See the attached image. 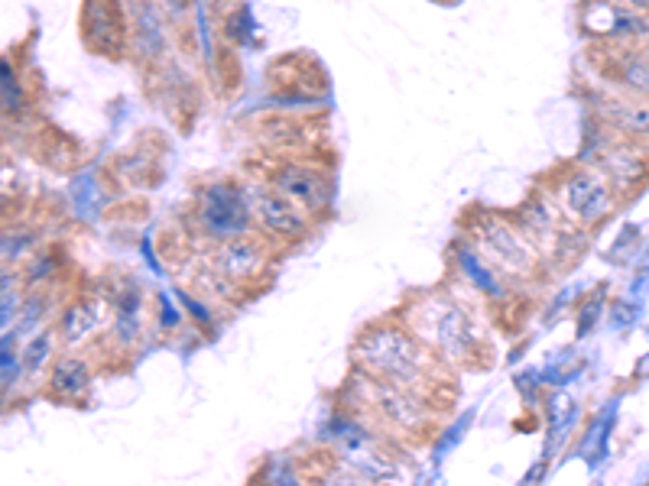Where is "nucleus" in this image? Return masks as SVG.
Instances as JSON below:
<instances>
[{"mask_svg":"<svg viewBox=\"0 0 649 486\" xmlns=\"http://www.w3.org/2000/svg\"><path fill=\"white\" fill-rule=\"evenodd\" d=\"M357 357L380 380L413 389L426 376V354L409 334L396 328H370L357 341Z\"/></svg>","mask_w":649,"mask_h":486,"instance_id":"1","label":"nucleus"},{"mask_svg":"<svg viewBox=\"0 0 649 486\" xmlns=\"http://www.w3.org/2000/svg\"><path fill=\"white\" fill-rule=\"evenodd\" d=\"M331 438L338 444V454L341 461L348 464V470L354 474H361L364 480L370 483H393L400 477V464L393 461V457L380 448L374 441V435H367L364 428H357L348 418H338V422H331Z\"/></svg>","mask_w":649,"mask_h":486,"instance_id":"2","label":"nucleus"},{"mask_svg":"<svg viewBox=\"0 0 649 486\" xmlns=\"http://www.w3.org/2000/svg\"><path fill=\"white\" fill-rule=\"evenodd\" d=\"M250 218V198L247 192L234 185H211L202 192V205H198V221L211 237H241L247 234Z\"/></svg>","mask_w":649,"mask_h":486,"instance_id":"3","label":"nucleus"},{"mask_svg":"<svg viewBox=\"0 0 649 486\" xmlns=\"http://www.w3.org/2000/svg\"><path fill=\"white\" fill-rule=\"evenodd\" d=\"M562 201L568 214L581 224H598L614 208V185L604 172H578L565 182Z\"/></svg>","mask_w":649,"mask_h":486,"instance_id":"4","label":"nucleus"},{"mask_svg":"<svg viewBox=\"0 0 649 486\" xmlns=\"http://www.w3.org/2000/svg\"><path fill=\"white\" fill-rule=\"evenodd\" d=\"M481 247L484 253L500 266V273H513V276H526L529 269H533L536 256H533V247L516 237L513 227H507L497 218H487L481 221Z\"/></svg>","mask_w":649,"mask_h":486,"instance_id":"5","label":"nucleus"},{"mask_svg":"<svg viewBox=\"0 0 649 486\" xmlns=\"http://www.w3.org/2000/svg\"><path fill=\"white\" fill-rule=\"evenodd\" d=\"M367 399L396 428H419L426 422V405L419 402V396L409 386L377 376V380H367Z\"/></svg>","mask_w":649,"mask_h":486,"instance_id":"6","label":"nucleus"},{"mask_svg":"<svg viewBox=\"0 0 649 486\" xmlns=\"http://www.w3.org/2000/svg\"><path fill=\"white\" fill-rule=\"evenodd\" d=\"M250 198V211L254 218L267 227V231L280 234V237H299L306 231V214L296 205L293 198H286L283 192H270V188H254L247 192Z\"/></svg>","mask_w":649,"mask_h":486,"instance_id":"7","label":"nucleus"},{"mask_svg":"<svg viewBox=\"0 0 649 486\" xmlns=\"http://www.w3.org/2000/svg\"><path fill=\"white\" fill-rule=\"evenodd\" d=\"M435 344H439V350L448 360H455V363L468 360L474 354V347H478L474 321L455 305L442 308L439 318H435Z\"/></svg>","mask_w":649,"mask_h":486,"instance_id":"8","label":"nucleus"},{"mask_svg":"<svg viewBox=\"0 0 649 486\" xmlns=\"http://www.w3.org/2000/svg\"><path fill=\"white\" fill-rule=\"evenodd\" d=\"M276 192H283L286 198H293L302 208H322L328 201V182L322 172H315L309 166H283L273 175Z\"/></svg>","mask_w":649,"mask_h":486,"instance_id":"9","label":"nucleus"},{"mask_svg":"<svg viewBox=\"0 0 649 486\" xmlns=\"http://www.w3.org/2000/svg\"><path fill=\"white\" fill-rule=\"evenodd\" d=\"M211 266H215V273L224 279H247L263 266V247L257 240L231 237L228 243H221V247L215 250Z\"/></svg>","mask_w":649,"mask_h":486,"instance_id":"10","label":"nucleus"},{"mask_svg":"<svg viewBox=\"0 0 649 486\" xmlns=\"http://www.w3.org/2000/svg\"><path fill=\"white\" fill-rule=\"evenodd\" d=\"M601 172L607 175V182H611L614 188H630V185L643 182L646 162L637 153V146H614V150L604 153Z\"/></svg>","mask_w":649,"mask_h":486,"instance_id":"11","label":"nucleus"},{"mask_svg":"<svg viewBox=\"0 0 649 486\" xmlns=\"http://www.w3.org/2000/svg\"><path fill=\"white\" fill-rule=\"evenodd\" d=\"M98 324H101V302L98 299H85V302H78L72 305L69 312L62 315V341L75 347V344H82L85 337H91L98 331Z\"/></svg>","mask_w":649,"mask_h":486,"instance_id":"12","label":"nucleus"},{"mask_svg":"<svg viewBox=\"0 0 649 486\" xmlns=\"http://www.w3.org/2000/svg\"><path fill=\"white\" fill-rule=\"evenodd\" d=\"M134 23H137V43L140 52L147 59H156L166 49V33H163V17L150 0H140L134 10Z\"/></svg>","mask_w":649,"mask_h":486,"instance_id":"13","label":"nucleus"},{"mask_svg":"<svg viewBox=\"0 0 649 486\" xmlns=\"http://www.w3.org/2000/svg\"><path fill=\"white\" fill-rule=\"evenodd\" d=\"M91 383V370H88V363L85 360H78V357H65L59 360L56 367H52V393H56L59 399H78V396H85V389Z\"/></svg>","mask_w":649,"mask_h":486,"instance_id":"14","label":"nucleus"},{"mask_svg":"<svg viewBox=\"0 0 649 486\" xmlns=\"http://www.w3.org/2000/svg\"><path fill=\"white\" fill-rule=\"evenodd\" d=\"M617 81L633 94V98L649 101V52H637V49L620 52Z\"/></svg>","mask_w":649,"mask_h":486,"instance_id":"15","label":"nucleus"},{"mask_svg":"<svg viewBox=\"0 0 649 486\" xmlns=\"http://www.w3.org/2000/svg\"><path fill=\"white\" fill-rule=\"evenodd\" d=\"M117 337L124 344H134L143 331V295L137 289H127L117 295V315H114Z\"/></svg>","mask_w":649,"mask_h":486,"instance_id":"16","label":"nucleus"},{"mask_svg":"<svg viewBox=\"0 0 649 486\" xmlns=\"http://www.w3.org/2000/svg\"><path fill=\"white\" fill-rule=\"evenodd\" d=\"M611 120L620 127L633 133V137H649V101L643 98H630V101H611Z\"/></svg>","mask_w":649,"mask_h":486,"instance_id":"17","label":"nucleus"},{"mask_svg":"<svg viewBox=\"0 0 649 486\" xmlns=\"http://www.w3.org/2000/svg\"><path fill=\"white\" fill-rule=\"evenodd\" d=\"M458 260H461V269H465V276L474 282L478 289H484L487 295H494V299H503V289H500V282L490 276V269L474 256L471 250H458Z\"/></svg>","mask_w":649,"mask_h":486,"instance_id":"18","label":"nucleus"},{"mask_svg":"<svg viewBox=\"0 0 649 486\" xmlns=\"http://www.w3.org/2000/svg\"><path fill=\"white\" fill-rule=\"evenodd\" d=\"M611 428H614V412L604 415V418H598V422L591 425L588 438L581 441V457H591V461L604 457V451H607V435H611Z\"/></svg>","mask_w":649,"mask_h":486,"instance_id":"19","label":"nucleus"},{"mask_svg":"<svg viewBox=\"0 0 649 486\" xmlns=\"http://www.w3.org/2000/svg\"><path fill=\"white\" fill-rule=\"evenodd\" d=\"M578 418V405L568 399V396H555V402H552V435H549V448H546V454H552V444H555V435H559V441H562V435L568 428H572V422Z\"/></svg>","mask_w":649,"mask_h":486,"instance_id":"20","label":"nucleus"},{"mask_svg":"<svg viewBox=\"0 0 649 486\" xmlns=\"http://www.w3.org/2000/svg\"><path fill=\"white\" fill-rule=\"evenodd\" d=\"M49 354H52V341H49V334L33 337V341L23 347V370L30 373V376L39 373V370H43V363L49 360Z\"/></svg>","mask_w":649,"mask_h":486,"instance_id":"21","label":"nucleus"},{"mask_svg":"<svg viewBox=\"0 0 649 486\" xmlns=\"http://www.w3.org/2000/svg\"><path fill=\"white\" fill-rule=\"evenodd\" d=\"M601 315H604V295H594V299L578 312V337L591 334L594 324L601 321Z\"/></svg>","mask_w":649,"mask_h":486,"instance_id":"22","label":"nucleus"},{"mask_svg":"<svg viewBox=\"0 0 649 486\" xmlns=\"http://www.w3.org/2000/svg\"><path fill=\"white\" fill-rule=\"evenodd\" d=\"M10 347H13V334L4 331V350H0V360H4V389H10L20 376V363L10 357Z\"/></svg>","mask_w":649,"mask_h":486,"instance_id":"23","label":"nucleus"},{"mask_svg":"<svg viewBox=\"0 0 649 486\" xmlns=\"http://www.w3.org/2000/svg\"><path fill=\"white\" fill-rule=\"evenodd\" d=\"M471 418H474V412H465V415H461L458 428H452V431H448V435H445V438L439 441V448H435V457H445V454H448V448H452V444H455V441H458L461 435H465V428H468V422H471Z\"/></svg>","mask_w":649,"mask_h":486,"instance_id":"24","label":"nucleus"},{"mask_svg":"<svg viewBox=\"0 0 649 486\" xmlns=\"http://www.w3.org/2000/svg\"><path fill=\"white\" fill-rule=\"evenodd\" d=\"M13 312H17V295H13V289H10V273H4V331H10V321H13Z\"/></svg>","mask_w":649,"mask_h":486,"instance_id":"25","label":"nucleus"},{"mask_svg":"<svg viewBox=\"0 0 649 486\" xmlns=\"http://www.w3.org/2000/svg\"><path fill=\"white\" fill-rule=\"evenodd\" d=\"M322 486H364V477L354 470H341V474H331Z\"/></svg>","mask_w":649,"mask_h":486,"instance_id":"26","label":"nucleus"},{"mask_svg":"<svg viewBox=\"0 0 649 486\" xmlns=\"http://www.w3.org/2000/svg\"><path fill=\"white\" fill-rule=\"evenodd\" d=\"M542 477H546V461H536L533 467L526 470V477H523V483H520V486H539V483H542Z\"/></svg>","mask_w":649,"mask_h":486,"instance_id":"27","label":"nucleus"},{"mask_svg":"<svg viewBox=\"0 0 649 486\" xmlns=\"http://www.w3.org/2000/svg\"><path fill=\"white\" fill-rule=\"evenodd\" d=\"M160 305H163V328H176V324H179V315H176V308L169 305L166 295L160 299Z\"/></svg>","mask_w":649,"mask_h":486,"instance_id":"28","label":"nucleus"},{"mask_svg":"<svg viewBox=\"0 0 649 486\" xmlns=\"http://www.w3.org/2000/svg\"><path fill=\"white\" fill-rule=\"evenodd\" d=\"M182 302H185V308H189L192 315H198V318H202V321H211V318H208V312H205V308L198 305L195 299H192V295H182Z\"/></svg>","mask_w":649,"mask_h":486,"instance_id":"29","label":"nucleus"},{"mask_svg":"<svg viewBox=\"0 0 649 486\" xmlns=\"http://www.w3.org/2000/svg\"><path fill=\"white\" fill-rule=\"evenodd\" d=\"M49 266H52V260H43V263H36V266L30 269V279L36 282V279H43V276H49Z\"/></svg>","mask_w":649,"mask_h":486,"instance_id":"30","label":"nucleus"},{"mask_svg":"<svg viewBox=\"0 0 649 486\" xmlns=\"http://www.w3.org/2000/svg\"><path fill=\"white\" fill-rule=\"evenodd\" d=\"M633 373H637L640 380H649V354H643V357L637 360V367H633Z\"/></svg>","mask_w":649,"mask_h":486,"instance_id":"31","label":"nucleus"},{"mask_svg":"<svg viewBox=\"0 0 649 486\" xmlns=\"http://www.w3.org/2000/svg\"><path fill=\"white\" fill-rule=\"evenodd\" d=\"M624 4H627L630 10H637V13L649 10V0H624Z\"/></svg>","mask_w":649,"mask_h":486,"instance_id":"32","label":"nucleus"},{"mask_svg":"<svg viewBox=\"0 0 649 486\" xmlns=\"http://www.w3.org/2000/svg\"><path fill=\"white\" fill-rule=\"evenodd\" d=\"M280 486H299V483H296L293 477H283V480H280Z\"/></svg>","mask_w":649,"mask_h":486,"instance_id":"33","label":"nucleus"},{"mask_svg":"<svg viewBox=\"0 0 649 486\" xmlns=\"http://www.w3.org/2000/svg\"><path fill=\"white\" fill-rule=\"evenodd\" d=\"M646 36H649V33H646Z\"/></svg>","mask_w":649,"mask_h":486,"instance_id":"34","label":"nucleus"}]
</instances>
